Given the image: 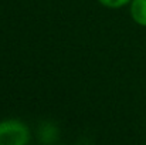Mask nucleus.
<instances>
[{
    "label": "nucleus",
    "mask_w": 146,
    "mask_h": 145,
    "mask_svg": "<svg viewBox=\"0 0 146 145\" xmlns=\"http://www.w3.org/2000/svg\"><path fill=\"white\" fill-rule=\"evenodd\" d=\"M29 128L17 120L0 122V145H26L29 142Z\"/></svg>",
    "instance_id": "1"
},
{
    "label": "nucleus",
    "mask_w": 146,
    "mask_h": 145,
    "mask_svg": "<svg viewBox=\"0 0 146 145\" xmlns=\"http://www.w3.org/2000/svg\"><path fill=\"white\" fill-rule=\"evenodd\" d=\"M131 16L136 24L146 27V0L131 1Z\"/></svg>",
    "instance_id": "2"
},
{
    "label": "nucleus",
    "mask_w": 146,
    "mask_h": 145,
    "mask_svg": "<svg viewBox=\"0 0 146 145\" xmlns=\"http://www.w3.org/2000/svg\"><path fill=\"white\" fill-rule=\"evenodd\" d=\"M105 7H109V9H116V7H122L125 4H128L129 1L132 0H99Z\"/></svg>",
    "instance_id": "3"
}]
</instances>
